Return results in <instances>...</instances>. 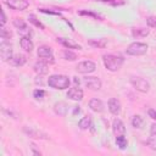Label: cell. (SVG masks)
Returning <instances> with one entry per match:
<instances>
[{
	"label": "cell",
	"mask_w": 156,
	"mask_h": 156,
	"mask_svg": "<svg viewBox=\"0 0 156 156\" xmlns=\"http://www.w3.org/2000/svg\"><path fill=\"white\" fill-rule=\"evenodd\" d=\"M146 23H147L149 27H151V28H156V17H155V16L147 17V18H146Z\"/></svg>",
	"instance_id": "obj_33"
},
{
	"label": "cell",
	"mask_w": 156,
	"mask_h": 156,
	"mask_svg": "<svg viewBox=\"0 0 156 156\" xmlns=\"http://www.w3.org/2000/svg\"><path fill=\"white\" fill-rule=\"evenodd\" d=\"M147 115H149L150 118H152V119L156 122V110H154V108H149V110H147Z\"/></svg>",
	"instance_id": "obj_35"
},
{
	"label": "cell",
	"mask_w": 156,
	"mask_h": 156,
	"mask_svg": "<svg viewBox=\"0 0 156 156\" xmlns=\"http://www.w3.org/2000/svg\"><path fill=\"white\" fill-rule=\"evenodd\" d=\"M26 62H27V57H26L24 55H22V54H16V55H13V56L10 58V61H9V63H11V65L15 66V67H22Z\"/></svg>",
	"instance_id": "obj_17"
},
{
	"label": "cell",
	"mask_w": 156,
	"mask_h": 156,
	"mask_svg": "<svg viewBox=\"0 0 156 156\" xmlns=\"http://www.w3.org/2000/svg\"><path fill=\"white\" fill-rule=\"evenodd\" d=\"M83 83L90 90H100L101 87H102L101 80L98 77H94V76H87V77H84L83 78Z\"/></svg>",
	"instance_id": "obj_8"
},
{
	"label": "cell",
	"mask_w": 156,
	"mask_h": 156,
	"mask_svg": "<svg viewBox=\"0 0 156 156\" xmlns=\"http://www.w3.org/2000/svg\"><path fill=\"white\" fill-rule=\"evenodd\" d=\"M5 4L16 11H24L29 6L28 0H5Z\"/></svg>",
	"instance_id": "obj_9"
},
{
	"label": "cell",
	"mask_w": 156,
	"mask_h": 156,
	"mask_svg": "<svg viewBox=\"0 0 156 156\" xmlns=\"http://www.w3.org/2000/svg\"><path fill=\"white\" fill-rule=\"evenodd\" d=\"M40 12L43 13H48V15H56V16H60V12L58 11H52V10H49V9H39Z\"/></svg>",
	"instance_id": "obj_34"
},
{
	"label": "cell",
	"mask_w": 156,
	"mask_h": 156,
	"mask_svg": "<svg viewBox=\"0 0 156 156\" xmlns=\"http://www.w3.org/2000/svg\"><path fill=\"white\" fill-rule=\"evenodd\" d=\"M37 55L40 60L45 61V62H50V63H54L55 62V57H54V52H52V49L48 45H41L38 48V51H37Z\"/></svg>",
	"instance_id": "obj_5"
},
{
	"label": "cell",
	"mask_w": 156,
	"mask_h": 156,
	"mask_svg": "<svg viewBox=\"0 0 156 156\" xmlns=\"http://www.w3.org/2000/svg\"><path fill=\"white\" fill-rule=\"evenodd\" d=\"M28 21H29V23H32L34 27H37V28H40V29H45V26L37 18V16L35 15H29L28 16Z\"/></svg>",
	"instance_id": "obj_26"
},
{
	"label": "cell",
	"mask_w": 156,
	"mask_h": 156,
	"mask_svg": "<svg viewBox=\"0 0 156 156\" xmlns=\"http://www.w3.org/2000/svg\"><path fill=\"white\" fill-rule=\"evenodd\" d=\"M102 62L104 66L107 71L110 72H116L118 71L123 63H124V58L121 55H115V54H106L102 56Z\"/></svg>",
	"instance_id": "obj_1"
},
{
	"label": "cell",
	"mask_w": 156,
	"mask_h": 156,
	"mask_svg": "<svg viewBox=\"0 0 156 156\" xmlns=\"http://www.w3.org/2000/svg\"><path fill=\"white\" fill-rule=\"evenodd\" d=\"M20 45H21V48H22L26 52H32L33 49H34V44H33L32 39H30L28 35H23V37L20 39Z\"/></svg>",
	"instance_id": "obj_14"
},
{
	"label": "cell",
	"mask_w": 156,
	"mask_h": 156,
	"mask_svg": "<svg viewBox=\"0 0 156 156\" xmlns=\"http://www.w3.org/2000/svg\"><path fill=\"white\" fill-rule=\"evenodd\" d=\"M45 94H46V93H45L43 89H40V88H37V89L33 90V98L37 99V100H41V99H44Z\"/></svg>",
	"instance_id": "obj_31"
},
{
	"label": "cell",
	"mask_w": 156,
	"mask_h": 156,
	"mask_svg": "<svg viewBox=\"0 0 156 156\" xmlns=\"http://www.w3.org/2000/svg\"><path fill=\"white\" fill-rule=\"evenodd\" d=\"M78 13L80 16H89V17H93V18H96V20H102L101 16H99L98 13H95L93 11H89V10H80V11H78Z\"/></svg>",
	"instance_id": "obj_29"
},
{
	"label": "cell",
	"mask_w": 156,
	"mask_h": 156,
	"mask_svg": "<svg viewBox=\"0 0 156 156\" xmlns=\"http://www.w3.org/2000/svg\"><path fill=\"white\" fill-rule=\"evenodd\" d=\"M66 95H67L68 99H71L73 101H80L83 99V96H84V93H83V90L78 85H76L73 88H69Z\"/></svg>",
	"instance_id": "obj_11"
},
{
	"label": "cell",
	"mask_w": 156,
	"mask_h": 156,
	"mask_svg": "<svg viewBox=\"0 0 156 156\" xmlns=\"http://www.w3.org/2000/svg\"><path fill=\"white\" fill-rule=\"evenodd\" d=\"M33 69H34V72H35L38 76H44V74H46V73L49 72V67H48L46 62L43 61V60L37 61V62L34 63V66H33Z\"/></svg>",
	"instance_id": "obj_15"
},
{
	"label": "cell",
	"mask_w": 156,
	"mask_h": 156,
	"mask_svg": "<svg viewBox=\"0 0 156 156\" xmlns=\"http://www.w3.org/2000/svg\"><path fill=\"white\" fill-rule=\"evenodd\" d=\"M23 130H24V133H27L30 138H37V139H46V138H48L46 134H44V133H41V132H39L38 129H34V128L24 127Z\"/></svg>",
	"instance_id": "obj_19"
},
{
	"label": "cell",
	"mask_w": 156,
	"mask_h": 156,
	"mask_svg": "<svg viewBox=\"0 0 156 156\" xmlns=\"http://www.w3.org/2000/svg\"><path fill=\"white\" fill-rule=\"evenodd\" d=\"M107 108L113 116H118L121 113V111H122L121 101L117 98H110L108 101H107Z\"/></svg>",
	"instance_id": "obj_10"
},
{
	"label": "cell",
	"mask_w": 156,
	"mask_h": 156,
	"mask_svg": "<svg viewBox=\"0 0 156 156\" xmlns=\"http://www.w3.org/2000/svg\"><path fill=\"white\" fill-rule=\"evenodd\" d=\"M147 49H149L147 44L140 43V41H134L128 45V48L126 49V52H127V55H130V56H143L147 52Z\"/></svg>",
	"instance_id": "obj_3"
},
{
	"label": "cell",
	"mask_w": 156,
	"mask_h": 156,
	"mask_svg": "<svg viewBox=\"0 0 156 156\" xmlns=\"http://www.w3.org/2000/svg\"><path fill=\"white\" fill-rule=\"evenodd\" d=\"M69 84H71V80L65 74H51L48 78V85L52 89L65 90L69 88Z\"/></svg>",
	"instance_id": "obj_2"
},
{
	"label": "cell",
	"mask_w": 156,
	"mask_h": 156,
	"mask_svg": "<svg viewBox=\"0 0 156 156\" xmlns=\"http://www.w3.org/2000/svg\"><path fill=\"white\" fill-rule=\"evenodd\" d=\"M116 144L121 150H124L128 146V140L124 135H117L116 136Z\"/></svg>",
	"instance_id": "obj_25"
},
{
	"label": "cell",
	"mask_w": 156,
	"mask_h": 156,
	"mask_svg": "<svg viewBox=\"0 0 156 156\" xmlns=\"http://www.w3.org/2000/svg\"><path fill=\"white\" fill-rule=\"evenodd\" d=\"M12 23L18 29V32H21V33H23V32L28 33V27H27V23L24 22V20H22V18H13Z\"/></svg>",
	"instance_id": "obj_23"
},
{
	"label": "cell",
	"mask_w": 156,
	"mask_h": 156,
	"mask_svg": "<svg viewBox=\"0 0 156 156\" xmlns=\"http://www.w3.org/2000/svg\"><path fill=\"white\" fill-rule=\"evenodd\" d=\"M95 69H96V65L90 60L82 61L76 66V71L82 74H90V73L95 72Z\"/></svg>",
	"instance_id": "obj_7"
},
{
	"label": "cell",
	"mask_w": 156,
	"mask_h": 156,
	"mask_svg": "<svg viewBox=\"0 0 156 156\" xmlns=\"http://www.w3.org/2000/svg\"><path fill=\"white\" fill-rule=\"evenodd\" d=\"M73 82H74V84H76V85H78V87H79V83H80V82H79L78 77H73Z\"/></svg>",
	"instance_id": "obj_38"
},
{
	"label": "cell",
	"mask_w": 156,
	"mask_h": 156,
	"mask_svg": "<svg viewBox=\"0 0 156 156\" xmlns=\"http://www.w3.org/2000/svg\"><path fill=\"white\" fill-rule=\"evenodd\" d=\"M34 146H35L34 144H32V145H30V149H32V152H33L34 155H38V156H40V155H41V152H40L39 150H35V147H34Z\"/></svg>",
	"instance_id": "obj_36"
},
{
	"label": "cell",
	"mask_w": 156,
	"mask_h": 156,
	"mask_svg": "<svg viewBox=\"0 0 156 156\" xmlns=\"http://www.w3.org/2000/svg\"><path fill=\"white\" fill-rule=\"evenodd\" d=\"M89 107H90L91 111L98 112V113H100V112H102V111L105 110L104 102H102L100 99H98V98H93V99L89 101Z\"/></svg>",
	"instance_id": "obj_16"
},
{
	"label": "cell",
	"mask_w": 156,
	"mask_h": 156,
	"mask_svg": "<svg viewBox=\"0 0 156 156\" xmlns=\"http://www.w3.org/2000/svg\"><path fill=\"white\" fill-rule=\"evenodd\" d=\"M12 37V32L7 28H5V26H1V30H0V38L1 39H11Z\"/></svg>",
	"instance_id": "obj_30"
},
{
	"label": "cell",
	"mask_w": 156,
	"mask_h": 156,
	"mask_svg": "<svg viewBox=\"0 0 156 156\" xmlns=\"http://www.w3.org/2000/svg\"><path fill=\"white\" fill-rule=\"evenodd\" d=\"M130 84L134 87L135 90L140 91V93H147L150 90V83L143 78V77H138V76H132L129 79Z\"/></svg>",
	"instance_id": "obj_4"
},
{
	"label": "cell",
	"mask_w": 156,
	"mask_h": 156,
	"mask_svg": "<svg viewBox=\"0 0 156 156\" xmlns=\"http://www.w3.org/2000/svg\"><path fill=\"white\" fill-rule=\"evenodd\" d=\"M112 130H113V134L116 136L117 135H124V133H126V126H124V123L119 118H115L113 122H112Z\"/></svg>",
	"instance_id": "obj_12"
},
{
	"label": "cell",
	"mask_w": 156,
	"mask_h": 156,
	"mask_svg": "<svg viewBox=\"0 0 156 156\" xmlns=\"http://www.w3.org/2000/svg\"><path fill=\"white\" fill-rule=\"evenodd\" d=\"M95 1H100V2H105L112 6H118V5H123V1H118V0H95Z\"/></svg>",
	"instance_id": "obj_32"
},
{
	"label": "cell",
	"mask_w": 156,
	"mask_h": 156,
	"mask_svg": "<svg viewBox=\"0 0 156 156\" xmlns=\"http://www.w3.org/2000/svg\"><path fill=\"white\" fill-rule=\"evenodd\" d=\"M57 43H60L61 45H63L66 49H78V50L82 49V46H80L79 44H77V43H74V41H72V40H69V39L57 38Z\"/></svg>",
	"instance_id": "obj_20"
},
{
	"label": "cell",
	"mask_w": 156,
	"mask_h": 156,
	"mask_svg": "<svg viewBox=\"0 0 156 156\" xmlns=\"http://www.w3.org/2000/svg\"><path fill=\"white\" fill-rule=\"evenodd\" d=\"M143 117L140 116V115H135V116H133V118H132V126L134 127V128H141V126H143Z\"/></svg>",
	"instance_id": "obj_28"
},
{
	"label": "cell",
	"mask_w": 156,
	"mask_h": 156,
	"mask_svg": "<svg viewBox=\"0 0 156 156\" xmlns=\"http://www.w3.org/2000/svg\"><path fill=\"white\" fill-rule=\"evenodd\" d=\"M0 56H1L2 61H6V62H9L10 58L13 56L12 45L6 39H1V43H0Z\"/></svg>",
	"instance_id": "obj_6"
},
{
	"label": "cell",
	"mask_w": 156,
	"mask_h": 156,
	"mask_svg": "<svg viewBox=\"0 0 156 156\" xmlns=\"http://www.w3.org/2000/svg\"><path fill=\"white\" fill-rule=\"evenodd\" d=\"M150 29L147 28H133L132 29V35L133 38H144L146 35H149Z\"/></svg>",
	"instance_id": "obj_24"
},
{
	"label": "cell",
	"mask_w": 156,
	"mask_h": 156,
	"mask_svg": "<svg viewBox=\"0 0 156 156\" xmlns=\"http://www.w3.org/2000/svg\"><path fill=\"white\" fill-rule=\"evenodd\" d=\"M91 126H93V121H91V117H90V116H84V117L80 118L79 122H78V127H79V129H82V130H87V129H89Z\"/></svg>",
	"instance_id": "obj_22"
},
{
	"label": "cell",
	"mask_w": 156,
	"mask_h": 156,
	"mask_svg": "<svg viewBox=\"0 0 156 156\" xmlns=\"http://www.w3.org/2000/svg\"><path fill=\"white\" fill-rule=\"evenodd\" d=\"M62 55H63V58L67 60V61H76V60H77V55H76L73 51H71V49L63 50Z\"/></svg>",
	"instance_id": "obj_27"
},
{
	"label": "cell",
	"mask_w": 156,
	"mask_h": 156,
	"mask_svg": "<svg viewBox=\"0 0 156 156\" xmlns=\"http://www.w3.org/2000/svg\"><path fill=\"white\" fill-rule=\"evenodd\" d=\"M88 44L90 46H93V48H96V49H104L107 45V40L104 39V38H99V39H95L94 38V39H89L88 40Z\"/></svg>",
	"instance_id": "obj_21"
},
{
	"label": "cell",
	"mask_w": 156,
	"mask_h": 156,
	"mask_svg": "<svg viewBox=\"0 0 156 156\" xmlns=\"http://www.w3.org/2000/svg\"><path fill=\"white\" fill-rule=\"evenodd\" d=\"M54 111L58 116H66L68 112V105L63 101H58L54 105Z\"/></svg>",
	"instance_id": "obj_18"
},
{
	"label": "cell",
	"mask_w": 156,
	"mask_h": 156,
	"mask_svg": "<svg viewBox=\"0 0 156 156\" xmlns=\"http://www.w3.org/2000/svg\"><path fill=\"white\" fill-rule=\"evenodd\" d=\"M6 23V15L4 11H1V26H5Z\"/></svg>",
	"instance_id": "obj_37"
},
{
	"label": "cell",
	"mask_w": 156,
	"mask_h": 156,
	"mask_svg": "<svg viewBox=\"0 0 156 156\" xmlns=\"http://www.w3.org/2000/svg\"><path fill=\"white\" fill-rule=\"evenodd\" d=\"M146 145L151 150L156 151V123L151 124V127H150V136L146 140Z\"/></svg>",
	"instance_id": "obj_13"
}]
</instances>
